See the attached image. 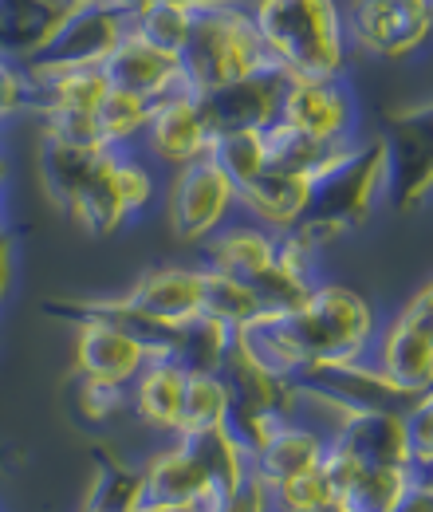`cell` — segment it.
Listing matches in <instances>:
<instances>
[{
    "mask_svg": "<svg viewBox=\"0 0 433 512\" xmlns=\"http://www.w3.org/2000/svg\"><path fill=\"white\" fill-rule=\"evenodd\" d=\"M272 64L288 79H343L351 64L343 0H252Z\"/></svg>",
    "mask_w": 433,
    "mask_h": 512,
    "instance_id": "1",
    "label": "cell"
},
{
    "mask_svg": "<svg viewBox=\"0 0 433 512\" xmlns=\"http://www.w3.org/2000/svg\"><path fill=\"white\" fill-rule=\"evenodd\" d=\"M182 67L186 87L197 95L221 91L260 67H272L252 0H197V24L182 52Z\"/></svg>",
    "mask_w": 433,
    "mask_h": 512,
    "instance_id": "2",
    "label": "cell"
},
{
    "mask_svg": "<svg viewBox=\"0 0 433 512\" xmlns=\"http://www.w3.org/2000/svg\"><path fill=\"white\" fill-rule=\"evenodd\" d=\"M134 16L99 8V4H63L60 20L52 36L40 44L36 56L24 60V71L32 83L60 75V71H79V67H103L115 48L130 36Z\"/></svg>",
    "mask_w": 433,
    "mask_h": 512,
    "instance_id": "3",
    "label": "cell"
},
{
    "mask_svg": "<svg viewBox=\"0 0 433 512\" xmlns=\"http://www.w3.org/2000/svg\"><path fill=\"white\" fill-rule=\"evenodd\" d=\"M166 213L174 237L201 249L217 229H225L241 213L237 186L213 158L189 162L166 178Z\"/></svg>",
    "mask_w": 433,
    "mask_h": 512,
    "instance_id": "4",
    "label": "cell"
},
{
    "mask_svg": "<svg viewBox=\"0 0 433 512\" xmlns=\"http://www.w3.org/2000/svg\"><path fill=\"white\" fill-rule=\"evenodd\" d=\"M351 48L374 60H410L433 40V0H343Z\"/></svg>",
    "mask_w": 433,
    "mask_h": 512,
    "instance_id": "5",
    "label": "cell"
},
{
    "mask_svg": "<svg viewBox=\"0 0 433 512\" xmlns=\"http://www.w3.org/2000/svg\"><path fill=\"white\" fill-rule=\"evenodd\" d=\"M213 138H217V130L209 123L205 95L182 87V91H174V95H166V99L154 103L138 150H142L158 170H170V174H174V170H182L189 162L209 158Z\"/></svg>",
    "mask_w": 433,
    "mask_h": 512,
    "instance_id": "6",
    "label": "cell"
},
{
    "mask_svg": "<svg viewBox=\"0 0 433 512\" xmlns=\"http://www.w3.org/2000/svg\"><path fill=\"white\" fill-rule=\"evenodd\" d=\"M162 355L166 351L154 339H146L130 323L99 316V312H83L79 331H75V371L91 379L134 386V379L146 371V363Z\"/></svg>",
    "mask_w": 433,
    "mask_h": 512,
    "instance_id": "7",
    "label": "cell"
},
{
    "mask_svg": "<svg viewBox=\"0 0 433 512\" xmlns=\"http://www.w3.org/2000/svg\"><path fill=\"white\" fill-rule=\"evenodd\" d=\"M280 119L327 146H351L363 138L359 134V123H363L359 99H355L347 75L343 79H292Z\"/></svg>",
    "mask_w": 433,
    "mask_h": 512,
    "instance_id": "8",
    "label": "cell"
},
{
    "mask_svg": "<svg viewBox=\"0 0 433 512\" xmlns=\"http://www.w3.org/2000/svg\"><path fill=\"white\" fill-rule=\"evenodd\" d=\"M142 505L217 512L225 505V493L213 485V477L205 473L197 453L178 434V438H170V446L158 449L142 465Z\"/></svg>",
    "mask_w": 433,
    "mask_h": 512,
    "instance_id": "9",
    "label": "cell"
},
{
    "mask_svg": "<svg viewBox=\"0 0 433 512\" xmlns=\"http://www.w3.org/2000/svg\"><path fill=\"white\" fill-rule=\"evenodd\" d=\"M288 75L280 67H260L245 79L209 91L205 95V111L213 130H264L272 127L284 111V95H288Z\"/></svg>",
    "mask_w": 433,
    "mask_h": 512,
    "instance_id": "10",
    "label": "cell"
},
{
    "mask_svg": "<svg viewBox=\"0 0 433 512\" xmlns=\"http://www.w3.org/2000/svg\"><path fill=\"white\" fill-rule=\"evenodd\" d=\"M367 363L374 371H382L406 398L433 390V339L402 316L382 320L371 351H367Z\"/></svg>",
    "mask_w": 433,
    "mask_h": 512,
    "instance_id": "11",
    "label": "cell"
},
{
    "mask_svg": "<svg viewBox=\"0 0 433 512\" xmlns=\"http://www.w3.org/2000/svg\"><path fill=\"white\" fill-rule=\"evenodd\" d=\"M201 264L225 272V276H237L245 284H260L264 276H272L276 260H280V233L256 225V221H229L225 229H217L205 245H201Z\"/></svg>",
    "mask_w": 433,
    "mask_h": 512,
    "instance_id": "12",
    "label": "cell"
},
{
    "mask_svg": "<svg viewBox=\"0 0 433 512\" xmlns=\"http://www.w3.org/2000/svg\"><path fill=\"white\" fill-rule=\"evenodd\" d=\"M111 87L119 91H130V95H142L150 103L174 95L186 87V67H182V56H170L154 44H146L142 36H126L123 44L115 48V56L103 64Z\"/></svg>",
    "mask_w": 433,
    "mask_h": 512,
    "instance_id": "13",
    "label": "cell"
},
{
    "mask_svg": "<svg viewBox=\"0 0 433 512\" xmlns=\"http://www.w3.org/2000/svg\"><path fill=\"white\" fill-rule=\"evenodd\" d=\"M237 205L248 221L272 233H292L311 213V178L288 174V170H264L256 182L237 190Z\"/></svg>",
    "mask_w": 433,
    "mask_h": 512,
    "instance_id": "14",
    "label": "cell"
},
{
    "mask_svg": "<svg viewBox=\"0 0 433 512\" xmlns=\"http://www.w3.org/2000/svg\"><path fill=\"white\" fill-rule=\"evenodd\" d=\"M327 442L347 449L359 465H410L402 410H347Z\"/></svg>",
    "mask_w": 433,
    "mask_h": 512,
    "instance_id": "15",
    "label": "cell"
},
{
    "mask_svg": "<svg viewBox=\"0 0 433 512\" xmlns=\"http://www.w3.org/2000/svg\"><path fill=\"white\" fill-rule=\"evenodd\" d=\"M186 379H189V367L178 363L174 355L150 359L146 371L130 386V394H134V410L130 414L146 430L166 434V438H178L182 434V418H186Z\"/></svg>",
    "mask_w": 433,
    "mask_h": 512,
    "instance_id": "16",
    "label": "cell"
},
{
    "mask_svg": "<svg viewBox=\"0 0 433 512\" xmlns=\"http://www.w3.org/2000/svg\"><path fill=\"white\" fill-rule=\"evenodd\" d=\"M327 438H331V434H327L323 426H315L304 414H292V418L284 422V430L252 457V473L272 489V485H280V481L304 473L311 465H319V457H323V449H327Z\"/></svg>",
    "mask_w": 433,
    "mask_h": 512,
    "instance_id": "17",
    "label": "cell"
},
{
    "mask_svg": "<svg viewBox=\"0 0 433 512\" xmlns=\"http://www.w3.org/2000/svg\"><path fill=\"white\" fill-rule=\"evenodd\" d=\"M60 12V0H0V52L24 64L52 36Z\"/></svg>",
    "mask_w": 433,
    "mask_h": 512,
    "instance_id": "18",
    "label": "cell"
},
{
    "mask_svg": "<svg viewBox=\"0 0 433 512\" xmlns=\"http://www.w3.org/2000/svg\"><path fill=\"white\" fill-rule=\"evenodd\" d=\"M193 24H197V0H150L146 8L134 12L130 32L170 56H182L193 36Z\"/></svg>",
    "mask_w": 433,
    "mask_h": 512,
    "instance_id": "19",
    "label": "cell"
},
{
    "mask_svg": "<svg viewBox=\"0 0 433 512\" xmlns=\"http://www.w3.org/2000/svg\"><path fill=\"white\" fill-rule=\"evenodd\" d=\"M418 477L414 465H363L351 485L343 489V509L347 512H394L406 497L410 481Z\"/></svg>",
    "mask_w": 433,
    "mask_h": 512,
    "instance_id": "20",
    "label": "cell"
},
{
    "mask_svg": "<svg viewBox=\"0 0 433 512\" xmlns=\"http://www.w3.org/2000/svg\"><path fill=\"white\" fill-rule=\"evenodd\" d=\"M233 386L221 371H189L186 379V418L182 434H201V430H221L233 422Z\"/></svg>",
    "mask_w": 433,
    "mask_h": 512,
    "instance_id": "21",
    "label": "cell"
},
{
    "mask_svg": "<svg viewBox=\"0 0 433 512\" xmlns=\"http://www.w3.org/2000/svg\"><path fill=\"white\" fill-rule=\"evenodd\" d=\"M264 138H268V170H288V174H304V178H315L343 146H327V142H315L304 130L288 127L284 119H276L272 127H264Z\"/></svg>",
    "mask_w": 433,
    "mask_h": 512,
    "instance_id": "22",
    "label": "cell"
},
{
    "mask_svg": "<svg viewBox=\"0 0 433 512\" xmlns=\"http://www.w3.org/2000/svg\"><path fill=\"white\" fill-rule=\"evenodd\" d=\"M209 158L229 174V182L241 190L256 182L272 162H268V138L264 130H217Z\"/></svg>",
    "mask_w": 433,
    "mask_h": 512,
    "instance_id": "23",
    "label": "cell"
},
{
    "mask_svg": "<svg viewBox=\"0 0 433 512\" xmlns=\"http://www.w3.org/2000/svg\"><path fill=\"white\" fill-rule=\"evenodd\" d=\"M150 111H154L150 99L111 87V95H107V99L99 103V111H95V127H99L107 146H115V150H134V146H142Z\"/></svg>",
    "mask_w": 433,
    "mask_h": 512,
    "instance_id": "24",
    "label": "cell"
},
{
    "mask_svg": "<svg viewBox=\"0 0 433 512\" xmlns=\"http://www.w3.org/2000/svg\"><path fill=\"white\" fill-rule=\"evenodd\" d=\"M201 268H205V316H217L233 327H248L252 320L264 316V304H260L252 284L237 280V276H225L209 264H201Z\"/></svg>",
    "mask_w": 433,
    "mask_h": 512,
    "instance_id": "25",
    "label": "cell"
},
{
    "mask_svg": "<svg viewBox=\"0 0 433 512\" xmlns=\"http://www.w3.org/2000/svg\"><path fill=\"white\" fill-rule=\"evenodd\" d=\"M83 509L87 512H138L142 509V469H130L123 461H103Z\"/></svg>",
    "mask_w": 433,
    "mask_h": 512,
    "instance_id": "26",
    "label": "cell"
},
{
    "mask_svg": "<svg viewBox=\"0 0 433 512\" xmlns=\"http://www.w3.org/2000/svg\"><path fill=\"white\" fill-rule=\"evenodd\" d=\"M327 505H339V489L323 473V465H311L304 473L272 485V512H315Z\"/></svg>",
    "mask_w": 433,
    "mask_h": 512,
    "instance_id": "27",
    "label": "cell"
},
{
    "mask_svg": "<svg viewBox=\"0 0 433 512\" xmlns=\"http://www.w3.org/2000/svg\"><path fill=\"white\" fill-rule=\"evenodd\" d=\"M75 406L87 422L103 426L119 414H130L134 410V394L130 386L123 383H107V379H91V375H79L75 379Z\"/></svg>",
    "mask_w": 433,
    "mask_h": 512,
    "instance_id": "28",
    "label": "cell"
},
{
    "mask_svg": "<svg viewBox=\"0 0 433 512\" xmlns=\"http://www.w3.org/2000/svg\"><path fill=\"white\" fill-rule=\"evenodd\" d=\"M406 426V446H410V465L418 473H433V390L418 394L402 410Z\"/></svg>",
    "mask_w": 433,
    "mask_h": 512,
    "instance_id": "29",
    "label": "cell"
},
{
    "mask_svg": "<svg viewBox=\"0 0 433 512\" xmlns=\"http://www.w3.org/2000/svg\"><path fill=\"white\" fill-rule=\"evenodd\" d=\"M28 103H32V79H28V71H24L20 60H12V56L0 52V127L8 119L24 115Z\"/></svg>",
    "mask_w": 433,
    "mask_h": 512,
    "instance_id": "30",
    "label": "cell"
},
{
    "mask_svg": "<svg viewBox=\"0 0 433 512\" xmlns=\"http://www.w3.org/2000/svg\"><path fill=\"white\" fill-rule=\"evenodd\" d=\"M217 512H272V489L256 473H248L245 481L225 497V505Z\"/></svg>",
    "mask_w": 433,
    "mask_h": 512,
    "instance_id": "31",
    "label": "cell"
},
{
    "mask_svg": "<svg viewBox=\"0 0 433 512\" xmlns=\"http://www.w3.org/2000/svg\"><path fill=\"white\" fill-rule=\"evenodd\" d=\"M394 316H402L406 323H414L418 331H426V335L433 339V280L426 284V288H418Z\"/></svg>",
    "mask_w": 433,
    "mask_h": 512,
    "instance_id": "32",
    "label": "cell"
},
{
    "mask_svg": "<svg viewBox=\"0 0 433 512\" xmlns=\"http://www.w3.org/2000/svg\"><path fill=\"white\" fill-rule=\"evenodd\" d=\"M394 512H433V473H418Z\"/></svg>",
    "mask_w": 433,
    "mask_h": 512,
    "instance_id": "33",
    "label": "cell"
},
{
    "mask_svg": "<svg viewBox=\"0 0 433 512\" xmlns=\"http://www.w3.org/2000/svg\"><path fill=\"white\" fill-rule=\"evenodd\" d=\"M8 276H12V260H8V241H0V300L8 292Z\"/></svg>",
    "mask_w": 433,
    "mask_h": 512,
    "instance_id": "34",
    "label": "cell"
},
{
    "mask_svg": "<svg viewBox=\"0 0 433 512\" xmlns=\"http://www.w3.org/2000/svg\"><path fill=\"white\" fill-rule=\"evenodd\" d=\"M138 512H197V509H162V505H142Z\"/></svg>",
    "mask_w": 433,
    "mask_h": 512,
    "instance_id": "35",
    "label": "cell"
},
{
    "mask_svg": "<svg viewBox=\"0 0 433 512\" xmlns=\"http://www.w3.org/2000/svg\"><path fill=\"white\" fill-rule=\"evenodd\" d=\"M315 512H347V509H343V501H339V505H327V509H315Z\"/></svg>",
    "mask_w": 433,
    "mask_h": 512,
    "instance_id": "36",
    "label": "cell"
},
{
    "mask_svg": "<svg viewBox=\"0 0 433 512\" xmlns=\"http://www.w3.org/2000/svg\"><path fill=\"white\" fill-rule=\"evenodd\" d=\"M83 512H87V509H83Z\"/></svg>",
    "mask_w": 433,
    "mask_h": 512,
    "instance_id": "37",
    "label": "cell"
}]
</instances>
